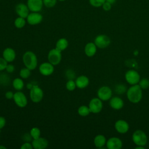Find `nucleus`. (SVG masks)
I'll use <instances>...</instances> for the list:
<instances>
[{
    "instance_id": "30",
    "label": "nucleus",
    "mask_w": 149,
    "mask_h": 149,
    "mask_svg": "<svg viewBox=\"0 0 149 149\" xmlns=\"http://www.w3.org/2000/svg\"><path fill=\"white\" fill-rule=\"evenodd\" d=\"M115 91L118 94H123L126 91V87L123 84H118L115 86Z\"/></svg>"
},
{
    "instance_id": "18",
    "label": "nucleus",
    "mask_w": 149,
    "mask_h": 149,
    "mask_svg": "<svg viewBox=\"0 0 149 149\" xmlns=\"http://www.w3.org/2000/svg\"><path fill=\"white\" fill-rule=\"evenodd\" d=\"M89 79L85 75H80L75 80L76 87L80 89L87 87L89 84Z\"/></svg>"
},
{
    "instance_id": "12",
    "label": "nucleus",
    "mask_w": 149,
    "mask_h": 149,
    "mask_svg": "<svg viewBox=\"0 0 149 149\" xmlns=\"http://www.w3.org/2000/svg\"><path fill=\"white\" fill-rule=\"evenodd\" d=\"M115 129L119 133L124 134L128 132L129 129V125L128 123L123 119L118 120L115 123Z\"/></svg>"
},
{
    "instance_id": "15",
    "label": "nucleus",
    "mask_w": 149,
    "mask_h": 149,
    "mask_svg": "<svg viewBox=\"0 0 149 149\" xmlns=\"http://www.w3.org/2000/svg\"><path fill=\"white\" fill-rule=\"evenodd\" d=\"M31 143L34 149H45L48 146V140L45 138L41 137L33 139Z\"/></svg>"
},
{
    "instance_id": "3",
    "label": "nucleus",
    "mask_w": 149,
    "mask_h": 149,
    "mask_svg": "<svg viewBox=\"0 0 149 149\" xmlns=\"http://www.w3.org/2000/svg\"><path fill=\"white\" fill-rule=\"evenodd\" d=\"M43 97V90L37 84H34L33 87L30 90V97L33 102H40L42 100Z\"/></svg>"
},
{
    "instance_id": "41",
    "label": "nucleus",
    "mask_w": 149,
    "mask_h": 149,
    "mask_svg": "<svg viewBox=\"0 0 149 149\" xmlns=\"http://www.w3.org/2000/svg\"><path fill=\"white\" fill-rule=\"evenodd\" d=\"M102 8H103V9H104L105 10L108 11V10H109L111 9V4L110 3H109V2H107V1H105V2L103 3V5H102Z\"/></svg>"
},
{
    "instance_id": "22",
    "label": "nucleus",
    "mask_w": 149,
    "mask_h": 149,
    "mask_svg": "<svg viewBox=\"0 0 149 149\" xmlns=\"http://www.w3.org/2000/svg\"><path fill=\"white\" fill-rule=\"evenodd\" d=\"M107 143L105 137L102 134L97 135L94 139V144L97 148H102Z\"/></svg>"
},
{
    "instance_id": "42",
    "label": "nucleus",
    "mask_w": 149,
    "mask_h": 149,
    "mask_svg": "<svg viewBox=\"0 0 149 149\" xmlns=\"http://www.w3.org/2000/svg\"><path fill=\"white\" fill-rule=\"evenodd\" d=\"M6 121L4 117L0 116V129L3 128L6 125Z\"/></svg>"
},
{
    "instance_id": "23",
    "label": "nucleus",
    "mask_w": 149,
    "mask_h": 149,
    "mask_svg": "<svg viewBox=\"0 0 149 149\" xmlns=\"http://www.w3.org/2000/svg\"><path fill=\"white\" fill-rule=\"evenodd\" d=\"M69 45V42L67 39L65 38H59L56 42L55 48L61 51L65 50Z\"/></svg>"
},
{
    "instance_id": "13",
    "label": "nucleus",
    "mask_w": 149,
    "mask_h": 149,
    "mask_svg": "<svg viewBox=\"0 0 149 149\" xmlns=\"http://www.w3.org/2000/svg\"><path fill=\"white\" fill-rule=\"evenodd\" d=\"M106 145L108 149H120L122 147V141L118 137H112L107 141Z\"/></svg>"
},
{
    "instance_id": "9",
    "label": "nucleus",
    "mask_w": 149,
    "mask_h": 149,
    "mask_svg": "<svg viewBox=\"0 0 149 149\" xmlns=\"http://www.w3.org/2000/svg\"><path fill=\"white\" fill-rule=\"evenodd\" d=\"M103 104L102 100L98 98H92L88 104L90 112L93 113H98L100 112L102 109Z\"/></svg>"
},
{
    "instance_id": "26",
    "label": "nucleus",
    "mask_w": 149,
    "mask_h": 149,
    "mask_svg": "<svg viewBox=\"0 0 149 149\" xmlns=\"http://www.w3.org/2000/svg\"><path fill=\"white\" fill-rule=\"evenodd\" d=\"M10 77L6 73H2L0 74V84L2 86H8L10 84Z\"/></svg>"
},
{
    "instance_id": "27",
    "label": "nucleus",
    "mask_w": 149,
    "mask_h": 149,
    "mask_svg": "<svg viewBox=\"0 0 149 149\" xmlns=\"http://www.w3.org/2000/svg\"><path fill=\"white\" fill-rule=\"evenodd\" d=\"M19 75L22 79H27L31 75V70H30L26 67L20 69L19 72Z\"/></svg>"
},
{
    "instance_id": "19",
    "label": "nucleus",
    "mask_w": 149,
    "mask_h": 149,
    "mask_svg": "<svg viewBox=\"0 0 149 149\" xmlns=\"http://www.w3.org/2000/svg\"><path fill=\"white\" fill-rule=\"evenodd\" d=\"M110 107L115 110H119L122 109L124 105V102L122 99L119 97H113L111 98L109 101Z\"/></svg>"
},
{
    "instance_id": "6",
    "label": "nucleus",
    "mask_w": 149,
    "mask_h": 149,
    "mask_svg": "<svg viewBox=\"0 0 149 149\" xmlns=\"http://www.w3.org/2000/svg\"><path fill=\"white\" fill-rule=\"evenodd\" d=\"M13 100L15 104L20 108H24L28 103L26 95L21 91H17L14 93Z\"/></svg>"
},
{
    "instance_id": "40",
    "label": "nucleus",
    "mask_w": 149,
    "mask_h": 149,
    "mask_svg": "<svg viewBox=\"0 0 149 149\" xmlns=\"http://www.w3.org/2000/svg\"><path fill=\"white\" fill-rule=\"evenodd\" d=\"M14 93L12 91H8L5 94V97L8 100H12L13 98Z\"/></svg>"
},
{
    "instance_id": "14",
    "label": "nucleus",
    "mask_w": 149,
    "mask_h": 149,
    "mask_svg": "<svg viewBox=\"0 0 149 149\" xmlns=\"http://www.w3.org/2000/svg\"><path fill=\"white\" fill-rule=\"evenodd\" d=\"M43 0H28L27 6L33 12H38L42 9Z\"/></svg>"
},
{
    "instance_id": "34",
    "label": "nucleus",
    "mask_w": 149,
    "mask_h": 149,
    "mask_svg": "<svg viewBox=\"0 0 149 149\" xmlns=\"http://www.w3.org/2000/svg\"><path fill=\"white\" fill-rule=\"evenodd\" d=\"M65 76L68 80H73L75 77V73L72 69H68L65 72Z\"/></svg>"
},
{
    "instance_id": "47",
    "label": "nucleus",
    "mask_w": 149,
    "mask_h": 149,
    "mask_svg": "<svg viewBox=\"0 0 149 149\" xmlns=\"http://www.w3.org/2000/svg\"><path fill=\"white\" fill-rule=\"evenodd\" d=\"M138 51H137V50H135V51H134V54L135 55H137V54H138Z\"/></svg>"
},
{
    "instance_id": "24",
    "label": "nucleus",
    "mask_w": 149,
    "mask_h": 149,
    "mask_svg": "<svg viewBox=\"0 0 149 149\" xmlns=\"http://www.w3.org/2000/svg\"><path fill=\"white\" fill-rule=\"evenodd\" d=\"M12 86L17 91H21L24 86V83L22 78L16 77L12 81Z\"/></svg>"
},
{
    "instance_id": "2",
    "label": "nucleus",
    "mask_w": 149,
    "mask_h": 149,
    "mask_svg": "<svg viewBox=\"0 0 149 149\" xmlns=\"http://www.w3.org/2000/svg\"><path fill=\"white\" fill-rule=\"evenodd\" d=\"M23 62L25 67L31 70L35 69L38 65L37 57L35 53L31 51H27L24 53L22 57Z\"/></svg>"
},
{
    "instance_id": "39",
    "label": "nucleus",
    "mask_w": 149,
    "mask_h": 149,
    "mask_svg": "<svg viewBox=\"0 0 149 149\" xmlns=\"http://www.w3.org/2000/svg\"><path fill=\"white\" fill-rule=\"evenodd\" d=\"M15 68L14 65L12 64H8V65L5 69L6 72L9 73H13L15 71Z\"/></svg>"
},
{
    "instance_id": "37",
    "label": "nucleus",
    "mask_w": 149,
    "mask_h": 149,
    "mask_svg": "<svg viewBox=\"0 0 149 149\" xmlns=\"http://www.w3.org/2000/svg\"><path fill=\"white\" fill-rule=\"evenodd\" d=\"M22 139L24 142H30L32 141L33 139L32 138L30 133H25L23 134Z\"/></svg>"
},
{
    "instance_id": "45",
    "label": "nucleus",
    "mask_w": 149,
    "mask_h": 149,
    "mask_svg": "<svg viewBox=\"0 0 149 149\" xmlns=\"http://www.w3.org/2000/svg\"><path fill=\"white\" fill-rule=\"evenodd\" d=\"M144 147V146H137V147H135V148H139V149H143Z\"/></svg>"
},
{
    "instance_id": "17",
    "label": "nucleus",
    "mask_w": 149,
    "mask_h": 149,
    "mask_svg": "<svg viewBox=\"0 0 149 149\" xmlns=\"http://www.w3.org/2000/svg\"><path fill=\"white\" fill-rule=\"evenodd\" d=\"M16 56L15 51L10 47L6 48L2 52V57L9 63L13 62Z\"/></svg>"
},
{
    "instance_id": "7",
    "label": "nucleus",
    "mask_w": 149,
    "mask_h": 149,
    "mask_svg": "<svg viewBox=\"0 0 149 149\" xmlns=\"http://www.w3.org/2000/svg\"><path fill=\"white\" fill-rule=\"evenodd\" d=\"M125 77L126 81L130 85L138 84L140 79L139 73L135 70H129L127 71Z\"/></svg>"
},
{
    "instance_id": "5",
    "label": "nucleus",
    "mask_w": 149,
    "mask_h": 149,
    "mask_svg": "<svg viewBox=\"0 0 149 149\" xmlns=\"http://www.w3.org/2000/svg\"><path fill=\"white\" fill-rule=\"evenodd\" d=\"M62 59V51L56 48L51 49L48 54V62L54 66L58 65Z\"/></svg>"
},
{
    "instance_id": "32",
    "label": "nucleus",
    "mask_w": 149,
    "mask_h": 149,
    "mask_svg": "<svg viewBox=\"0 0 149 149\" xmlns=\"http://www.w3.org/2000/svg\"><path fill=\"white\" fill-rule=\"evenodd\" d=\"M139 85L141 88V89L146 90L149 87V80L146 78H143L140 80Z\"/></svg>"
},
{
    "instance_id": "29",
    "label": "nucleus",
    "mask_w": 149,
    "mask_h": 149,
    "mask_svg": "<svg viewBox=\"0 0 149 149\" xmlns=\"http://www.w3.org/2000/svg\"><path fill=\"white\" fill-rule=\"evenodd\" d=\"M30 133L33 139L38 138L41 135L40 129L37 127H33L31 129Z\"/></svg>"
},
{
    "instance_id": "4",
    "label": "nucleus",
    "mask_w": 149,
    "mask_h": 149,
    "mask_svg": "<svg viewBox=\"0 0 149 149\" xmlns=\"http://www.w3.org/2000/svg\"><path fill=\"white\" fill-rule=\"evenodd\" d=\"M132 140L136 145L144 146L147 142V137L143 130H136L132 134Z\"/></svg>"
},
{
    "instance_id": "44",
    "label": "nucleus",
    "mask_w": 149,
    "mask_h": 149,
    "mask_svg": "<svg viewBox=\"0 0 149 149\" xmlns=\"http://www.w3.org/2000/svg\"><path fill=\"white\" fill-rule=\"evenodd\" d=\"M105 1L110 3L111 4H113V3H114L115 2L116 0H105Z\"/></svg>"
},
{
    "instance_id": "35",
    "label": "nucleus",
    "mask_w": 149,
    "mask_h": 149,
    "mask_svg": "<svg viewBox=\"0 0 149 149\" xmlns=\"http://www.w3.org/2000/svg\"><path fill=\"white\" fill-rule=\"evenodd\" d=\"M56 0H43V3L47 8H52L55 5Z\"/></svg>"
},
{
    "instance_id": "36",
    "label": "nucleus",
    "mask_w": 149,
    "mask_h": 149,
    "mask_svg": "<svg viewBox=\"0 0 149 149\" xmlns=\"http://www.w3.org/2000/svg\"><path fill=\"white\" fill-rule=\"evenodd\" d=\"M8 62L3 57H0V72L5 70L8 65Z\"/></svg>"
},
{
    "instance_id": "10",
    "label": "nucleus",
    "mask_w": 149,
    "mask_h": 149,
    "mask_svg": "<svg viewBox=\"0 0 149 149\" xmlns=\"http://www.w3.org/2000/svg\"><path fill=\"white\" fill-rule=\"evenodd\" d=\"M112 94V90L108 86H102L97 91V96L102 101L110 100Z\"/></svg>"
},
{
    "instance_id": "33",
    "label": "nucleus",
    "mask_w": 149,
    "mask_h": 149,
    "mask_svg": "<svg viewBox=\"0 0 149 149\" xmlns=\"http://www.w3.org/2000/svg\"><path fill=\"white\" fill-rule=\"evenodd\" d=\"M90 4L94 7H100L103 5L105 0H89Z\"/></svg>"
},
{
    "instance_id": "16",
    "label": "nucleus",
    "mask_w": 149,
    "mask_h": 149,
    "mask_svg": "<svg viewBox=\"0 0 149 149\" xmlns=\"http://www.w3.org/2000/svg\"><path fill=\"white\" fill-rule=\"evenodd\" d=\"M42 16L38 12H32L29 13L27 17V22L30 25H36L41 22Z\"/></svg>"
},
{
    "instance_id": "31",
    "label": "nucleus",
    "mask_w": 149,
    "mask_h": 149,
    "mask_svg": "<svg viewBox=\"0 0 149 149\" xmlns=\"http://www.w3.org/2000/svg\"><path fill=\"white\" fill-rule=\"evenodd\" d=\"M76 84L75 81L73 80H68L66 83V88L70 91L74 90L76 88Z\"/></svg>"
},
{
    "instance_id": "38",
    "label": "nucleus",
    "mask_w": 149,
    "mask_h": 149,
    "mask_svg": "<svg viewBox=\"0 0 149 149\" xmlns=\"http://www.w3.org/2000/svg\"><path fill=\"white\" fill-rule=\"evenodd\" d=\"M21 149H33L32 143L30 142H24L20 147Z\"/></svg>"
},
{
    "instance_id": "11",
    "label": "nucleus",
    "mask_w": 149,
    "mask_h": 149,
    "mask_svg": "<svg viewBox=\"0 0 149 149\" xmlns=\"http://www.w3.org/2000/svg\"><path fill=\"white\" fill-rule=\"evenodd\" d=\"M39 72L44 76H50L54 72V66L49 62H43L39 66Z\"/></svg>"
},
{
    "instance_id": "1",
    "label": "nucleus",
    "mask_w": 149,
    "mask_h": 149,
    "mask_svg": "<svg viewBox=\"0 0 149 149\" xmlns=\"http://www.w3.org/2000/svg\"><path fill=\"white\" fill-rule=\"evenodd\" d=\"M126 95L129 101L134 104L138 103L142 98V89L137 84L132 85L127 90Z\"/></svg>"
},
{
    "instance_id": "28",
    "label": "nucleus",
    "mask_w": 149,
    "mask_h": 149,
    "mask_svg": "<svg viewBox=\"0 0 149 149\" xmlns=\"http://www.w3.org/2000/svg\"><path fill=\"white\" fill-rule=\"evenodd\" d=\"M15 26L17 29H22L24 27L26 24V20L24 18L22 17H19L16 18L14 22Z\"/></svg>"
},
{
    "instance_id": "46",
    "label": "nucleus",
    "mask_w": 149,
    "mask_h": 149,
    "mask_svg": "<svg viewBox=\"0 0 149 149\" xmlns=\"http://www.w3.org/2000/svg\"><path fill=\"white\" fill-rule=\"evenodd\" d=\"M0 149H6V147L3 145H0Z\"/></svg>"
},
{
    "instance_id": "8",
    "label": "nucleus",
    "mask_w": 149,
    "mask_h": 149,
    "mask_svg": "<svg viewBox=\"0 0 149 149\" xmlns=\"http://www.w3.org/2000/svg\"><path fill=\"white\" fill-rule=\"evenodd\" d=\"M94 43L97 48L103 49L108 47L109 45L111 40L108 36L105 34H100L95 37Z\"/></svg>"
},
{
    "instance_id": "21",
    "label": "nucleus",
    "mask_w": 149,
    "mask_h": 149,
    "mask_svg": "<svg viewBox=\"0 0 149 149\" xmlns=\"http://www.w3.org/2000/svg\"><path fill=\"white\" fill-rule=\"evenodd\" d=\"M97 46L94 42H90L86 44L84 47V53L88 57L93 56L97 52Z\"/></svg>"
},
{
    "instance_id": "20",
    "label": "nucleus",
    "mask_w": 149,
    "mask_h": 149,
    "mask_svg": "<svg viewBox=\"0 0 149 149\" xmlns=\"http://www.w3.org/2000/svg\"><path fill=\"white\" fill-rule=\"evenodd\" d=\"M16 12L19 16L27 18L29 14V9L28 6L23 3H19L16 6Z\"/></svg>"
},
{
    "instance_id": "43",
    "label": "nucleus",
    "mask_w": 149,
    "mask_h": 149,
    "mask_svg": "<svg viewBox=\"0 0 149 149\" xmlns=\"http://www.w3.org/2000/svg\"><path fill=\"white\" fill-rule=\"evenodd\" d=\"M34 85V84H33L32 83H28L27 84V85H26V87H27V88L30 90V89L33 87Z\"/></svg>"
},
{
    "instance_id": "25",
    "label": "nucleus",
    "mask_w": 149,
    "mask_h": 149,
    "mask_svg": "<svg viewBox=\"0 0 149 149\" xmlns=\"http://www.w3.org/2000/svg\"><path fill=\"white\" fill-rule=\"evenodd\" d=\"M90 112L89 107L86 105H81L77 109L78 114L81 116H86L88 115Z\"/></svg>"
},
{
    "instance_id": "48",
    "label": "nucleus",
    "mask_w": 149,
    "mask_h": 149,
    "mask_svg": "<svg viewBox=\"0 0 149 149\" xmlns=\"http://www.w3.org/2000/svg\"><path fill=\"white\" fill-rule=\"evenodd\" d=\"M59 1H65V0H59Z\"/></svg>"
}]
</instances>
